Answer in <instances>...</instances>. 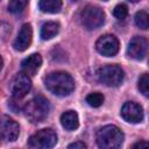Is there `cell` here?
<instances>
[{"mask_svg":"<svg viewBox=\"0 0 149 149\" xmlns=\"http://www.w3.org/2000/svg\"><path fill=\"white\" fill-rule=\"evenodd\" d=\"M44 84L52 94L58 97H66L74 90V80L65 71L49 73L44 79Z\"/></svg>","mask_w":149,"mask_h":149,"instance_id":"6da1fadb","label":"cell"},{"mask_svg":"<svg viewBox=\"0 0 149 149\" xmlns=\"http://www.w3.org/2000/svg\"><path fill=\"white\" fill-rule=\"evenodd\" d=\"M99 149H120L123 142V133L114 125L101 127L95 135Z\"/></svg>","mask_w":149,"mask_h":149,"instance_id":"7a4b0ae2","label":"cell"},{"mask_svg":"<svg viewBox=\"0 0 149 149\" xmlns=\"http://www.w3.org/2000/svg\"><path fill=\"white\" fill-rule=\"evenodd\" d=\"M23 112L26 118L30 122L33 123L42 122L50 112V104L44 97L37 95L24 105Z\"/></svg>","mask_w":149,"mask_h":149,"instance_id":"3957f363","label":"cell"},{"mask_svg":"<svg viewBox=\"0 0 149 149\" xmlns=\"http://www.w3.org/2000/svg\"><path fill=\"white\" fill-rule=\"evenodd\" d=\"M97 78L98 81L109 86V87H116L122 84L125 79V72L123 70L116 65V64H108L105 66H101L97 71Z\"/></svg>","mask_w":149,"mask_h":149,"instance_id":"277c9868","label":"cell"},{"mask_svg":"<svg viewBox=\"0 0 149 149\" xmlns=\"http://www.w3.org/2000/svg\"><path fill=\"white\" fill-rule=\"evenodd\" d=\"M80 22L87 30H93L101 27L105 22V13L101 8L88 5L80 12Z\"/></svg>","mask_w":149,"mask_h":149,"instance_id":"5b68a950","label":"cell"},{"mask_svg":"<svg viewBox=\"0 0 149 149\" xmlns=\"http://www.w3.org/2000/svg\"><path fill=\"white\" fill-rule=\"evenodd\" d=\"M28 143L33 149H52L57 143V135L50 128L40 129L29 137Z\"/></svg>","mask_w":149,"mask_h":149,"instance_id":"8992f818","label":"cell"},{"mask_svg":"<svg viewBox=\"0 0 149 149\" xmlns=\"http://www.w3.org/2000/svg\"><path fill=\"white\" fill-rule=\"evenodd\" d=\"M119 47H120L119 40L114 35H111V34L100 36L95 42L97 51L100 55L106 56V57L115 56L118 54V51H119Z\"/></svg>","mask_w":149,"mask_h":149,"instance_id":"52a82bcc","label":"cell"},{"mask_svg":"<svg viewBox=\"0 0 149 149\" xmlns=\"http://www.w3.org/2000/svg\"><path fill=\"white\" fill-rule=\"evenodd\" d=\"M31 88V80L29 76L24 74L23 72L17 73L10 81L9 84V90L10 94L15 99H21L23 98Z\"/></svg>","mask_w":149,"mask_h":149,"instance_id":"ba28073f","label":"cell"},{"mask_svg":"<svg viewBox=\"0 0 149 149\" xmlns=\"http://www.w3.org/2000/svg\"><path fill=\"white\" fill-rule=\"evenodd\" d=\"M149 48V42L142 37V36H134L127 47V56L136 59V61H141L144 58V56L147 55Z\"/></svg>","mask_w":149,"mask_h":149,"instance_id":"9c48e42d","label":"cell"},{"mask_svg":"<svg viewBox=\"0 0 149 149\" xmlns=\"http://www.w3.org/2000/svg\"><path fill=\"white\" fill-rule=\"evenodd\" d=\"M120 114L125 121L130 123H139L143 120V116H144L142 106L133 101L125 102L123 106L121 107Z\"/></svg>","mask_w":149,"mask_h":149,"instance_id":"30bf717a","label":"cell"},{"mask_svg":"<svg viewBox=\"0 0 149 149\" xmlns=\"http://www.w3.org/2000/svg\"><path fill=\"white\" fill-rule=\"evenodd\" d=\"M20 134V127L15 120L7 115H2L1 119V136L7 142H13Z\"/></svg>","mask_w":149,"mask_h":149,"instance_id":"8fae6325","label":"cell"},{"mask_svg":"<svg viewBox=\"0 0 149 149\" xmlns=\"http://www.w3.org/2000/svg\"><path fill=\"white\" fill-rule=\"evenodd\" d=\"M31 38H33V29H31V26L29 23H24L21 27V29H20V31H19V34H17L14 43H13L14 49L16 51H24L30 45Z\"/></svg>","mask_w":149,"mask_h":149,"instance_id":"7c38bea8","label":"cell"},{"mask_svg":"<svg viewBox=\"0 0 149 149\" xmlns=\"http://www.w3.org/2000/svg\"><path fill=\"white\" fill-rule=\"evenodd\" d=\"M42 65V57L40 54H31L21 62V70L27 76H34Z\"/></svg>","mask_w":149,"mask_h":149,"instance_id":"4fadbf2b","label":"cell"},{"mask_svg":"<svg viewBox=\"0 0 149 149\" xmlns=\"http://www.w3.org/2000/svg\"><path fill=\"white\" fill-rule=\"evenodd\" d=\"M61 123L66 130H74L79 126L78 114L74 111H66L61 115Z\"/></svg>","mask_w":149,"mask_h":149,"instance_id":"5bb4252c","label":"cell"},{"mask_svg":"<svg viewBox=\"0 0 149 149\" xmlns=\"http://www.w3.org/2000/svg\"><path fill=\"white\" fill-rule=\"evenodd\" d=\"M58 31H59V23L55 22V21H48L42 24L40 36L42 40L48 41V40H51L52 37H55L58 34Z\"/></svg>","mask_w":149,"mask_h":149,"instance_id":"9a60e30c","label":"cell"},{"mask_svg":"<svg viewBox=\"0 0 149 149\" xmlns=\"http://www.w3.org/2000/svg\"><path fill=\"white\" fill-rule=\"evenodd\" d=\"M38 8L43 13L55 14L62 9V1H59V0H41L38 2Z\"/></svg>","mask_w":149,"mask_h":149,"instance_id":"2e32d148","label":"cell"},{"mask_svg":"<svg viewBox=\"0 0 149 149\" xmlns=\"http://www.w3.org/2000/svg\"><path fill=\"white\" fill-rule=\"evenodd\" d=\"M135 24L143 30L149 29V13L146 10H139L135 14Z\"/></svg>","mask_w":149,"mask_h":149,"instance_id":"e0dca14e","label":"cell"},{"mask_svg":"<svg viewBox=\"0 0 149 149\" xmlns=\"http://www.w3.org/2000/svg\"><path fill=\"white\" fill-rule=\"evenodd\" d=\"M137 87L140 90V92L149 98V73H143L140 78H139V81H137Z\"/></svg>","mask_w":149,"mask_h":149,"instance_id":"ac0fdd59","label":"cell"},{"mask_svg":"<svg viewBox=\"0 0 149 149\" xmlns=\"http://www.w3.org/2000/svg\"><path fill=\"white\" fill-rule=\"evenodd\" d=\"M86 102L91 106V107H99L102 105L104 102V95L99 92H93V93H90L87 97H86Z\"/></svg>","mask_w":149,"mask_h":149,"instance_id":"d6986e66","label":"cell"},{"mask_svg":"<svg viewBox=\"0 0 149 149\" xmlns=\"http://www.w3.org/2000/svg\"><path fill=\"white\" fill-rule=\"evenodd\" d=\"M28 5L27 1H22V0H13L8 3V10L13 14H19L21 13L24 7Z\"/></svg>","mask_w":149,"mask_h":149,"instance_id":"ffe728a7","label":"cell"},{"mask_svg":"<svg viewBox=\"0 0 149 149\" xmlns=\"http://www.w3.org/2000/svg\"><path fill=\"white\" fill-rule=\"evenodd\" d=\"M113 15L118 19V20H125L128 15V8L125 3H119L114 7L113 9Z\"/></svg>","mask_w":149,"mask_h":149,"instance_id":"44dd1931","label":"cell"},{"mask_svg":"<svg viewBox=\"0 0 149 149\" xmlns=\"http://www.w3.org/2000/svg\"><path fill=\"white\" fill-rule=\"evenodd\" d=\"M132 149H149V142L148 141H139L134 143Z\"/></svg>","mask_w":149,"mask_h":149,"instance_id":"7402d4cb","label":"cell"},{"mask_svg":"<svg viewBox=\"0 0 149 149\" xmlns=\"http://www.w3.org/2000/svg\"><path fill=\"white\" fill-rule=\"evenodd\" d=\"M68 149H87V148L83 142H72L71 144H69Z\"/></svg>","mask_w":149,"mask_h":149,"instance_id":"603a6c76","label":"cell"}]
</instances>
